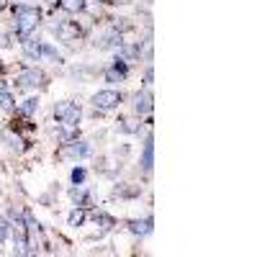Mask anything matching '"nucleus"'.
<instances>
[{"label":"nucleus","instance_id":"ddd939ff","mask_svg":"<svg viewBox=\"0 0 257 257\" xmlns=\"http://www.w3.org/2000/svg\"><path fill=\"white\" fill-rule=\"evenodd\" d=\"M70 196H72V201H75V203H80V206H88V190H85L82 185L72 188V193H70Z\"/></svg>","mask_w":257,"mask_h":257},{"label":"nucleus","instance_id":"9b49d317","mask_svg":"<svg viewBox=\"0 0 257 257\" xmlns=\"http://www.w3.org/2000/svg\"><path fill=\"white\" fill-rule=\"evenodd\" d=\"M128 229H132V234H139V237H144V234H149V231H152V219L132 221V224H128Z\"/></svg>","mask_w":257,"mask_h":257},{"label":"nucleus","instance_id":"39448f33","mask_svg":"<svg viewBox=\"0 0 257 257\" xmlns=\"http://www.w3.org/2000/svg\"><path fill=\"white\" fill-rule=\"evenodd\" d=\"M88 155H90V144L88 142H67V147L62 149V157L80 160V157H88Z\"/></svg>","mask_w":257,"mask_h":257},{"label":"nucleus","instance_id":"0eeeda50","mask_svg":"<svg viewBox=\"0 0 257 257\" xmlns=\"http://www.w3.org/2000/svg\"><path fill=\"white\" fill-rule=\"evenodd\" d=\"M152 165H155V142H152V137H147L144 152H142V167H144V173H152Z\"/></svg>","mask_w":257,"mask_h":257},{"label":"nucleus","instance_id":"dca6fc26","mask_svg":"<svg viewBox=\"0 0 257 257\" xmlns=\"http://www.w3.org/2000/svg\"><path fill=\"white\" fill-rule=\"evenodd\" d=\"M82 221H85V208H77L70 213V226H80Z\"/></svg>","mask_w":257,"mask_h":257},{"label":"nucleus","instance_id":"20e7f679","mask_svg":"<svg viewBox=\"0 0 257 257\" xmlns=\"http://www.w3.org/2000/svg\"><path fill=\"white\" fill-rule=\"evenodd\" d=\"M52 29H54V34H57L62 41H72V39H77V36L82 34L80 26L72 24V21H59V24H54Z\"/></svg>","mask_w":257,"mask_h":257},{"label":"nucleus","instance_id":"6ab92c4d","mask_svg":"<svg viewBox=\"0 0 257 257\" xmlns=\"http://www.w3.org/2000/svg\"><path fill=\"white\" fill-rule=\"evenodd\" d=\"M72 183H75V185H82V183H85V170H82V167H75V170H72Z\"/></svg>","mask_w":257,"mask_h":257},{"label":"nucleus","instance_id":"f03ea898","mask_svg":"<svg viewBox=\"0 0 257 257\" xmlns=\"http://www.w3.org/2000/svg\"><path fill=\"white\" fill-rule=\"evenodd\" d=\"M54 116L62 121V123H70V126H77L80 123V108L70 100H62L54 105Z\"/></svg>","mask_w":257,"mask_h":257},{"label":"nucleus","instance_id":"4468645a","mask_svg":"<svg viewBox=\"0 0 257 257\" xmlns=\"http://www.w3.org/2000/svg\"><path fill=\"white\" fill-rule=\"evenodd\" d=\"M62 8L67 13H80L85 11V0H62Z\"/></svg>","mask_w":257,"mask_h":257},{"label":"nucleus","instance_id":"a211bd4d","mask_svg":"<svg viewBox=\"0 0 257 257\" xmlns=\"http://www.w3.org/2000/svg\"><path fill=\"white\" fill-rule=\"evenodd\" d=\"M0 108H13V98H11V93L3 90V88H0Z\"/></svg>","mask_w":257,"mask_h":257},{"label":"nucleus","instance_id":"412c9836","mask_svg":"<svg viewBox=\"0 0 257 257\" xmlns=\"http://www.w3.org/2000/svg\"><path fill=\"white\" fill-rule=\"evenodd\" d=\"M108 3H113V6H126V3H132V0H108Z\"/></svg>","mask_w":257,"mask_h":257},{"label":"nucleus","instance_id":"9d476101","mask_svg":"<svg viewBox=\"0 0 257 257\" xmlns=\"http://www.w3.org/2000/svg\"><path fill=\"white\" fill-rule=\"evenodd\" d=\"M41 44H44V41H39V39H29L26 36V41H24V52L29 54V57H41Z\"/></svg>","mask_w":257,"mask_h":257},{"label":"nucleus","instance_id":"2eb2a0df","mask_svg":"<svg viewBox=\"0 0 257 257\" xmlns=\"http://www.w3.org/2000/svg\"><path fill=\"white\" fill-rule=\"evenodd\" d=\"M39 111V100L36 98H29V100H24V105H21V113L24 116H34Z\"/></svg>","mask_w":257,"mask_h":257},{"label":"nucleus","instance_id":"aec40b11","mask_svg":"<svg viewBox=\"0 0 257 257\" xmlns=\"http://www.w3.org/2000/svg\"><path fill=\"white\" fill-rule=\"evenodd\" d=\"M8 231H11V229H8V224H6L3 219H0V239H6V237H8Z\"/></svg>","mask_w":257,"mask_h":257},{"label":"nucleus","instance_id":"f257e3e1","mask_svg":"<svg viewBox=\"0 0 257 257\" xmlns=\"http://www.w3.org/2000/svg\"><path fill=\"white\" fill-rule=\"evenodd\" d=\"M13 16H16V31H18V36H24V39L39 24V11L29 8V6H13Z\"/></svg>","mask_w":257,"mask_h":257},{"label":"nucleus","instance_id":"7ed1b4c3","mask_svg":"<svg viewBox=\"0 0 257 257\" xmlns=\"http://www.w3.org/2000/svg\"><path fill=\"white\" fill-rule=\"evenodd\" d=\"M118 103H121V93H116V90H100L93 95V105L98 111H111Z\"/></svg>","mask_w":257,"mask_h":257},{"label":"nucleus","instance_id":"4be33fe9","mask_svg":"<svg viewBox=\"0 0 257 257\" xmlns=\"http://www.w3.org/2000/svg\"><path fill=\"white\" fill-rule=\"evenodd\" d=\"M47 3H57V0H47Z\"/></svg>","mask_w":257,"mask_h":257},{"label":"nucleus","instance_id":"6e6552de","mask_svg":"<svg viewBox=\"0 0 257 257\" xmlns=\"http://www.w3.org/2000/svg\"><path fill=\"white\" fill-rule=\"evenodd\" d=\"M134 111H137L139 116L152 111V95H149L147 90H142V93H137V95H134Z\"/></svg>","mask_w":257,"mask_h":257},{"label":"nucleus","instance_id":"1a4fd4ad","mask_svg":"<svg viewBox=\"0 0 257 257\" xmlns=\"http://www.w3.org/2000/svg\"><path fill=\"white\" fill-rule=\"evenodd\" d=\"M54 137L59 139V142H64V144H67V142H72V137H75V126H70V123H64V126H54Z\"/></svg>","mask_w":257,"mask_h":257},{"label":"nucleus","instance_id":"423d86ee","mask_svg":"<svg viewBox=\"0 0 257 257\" xmlns=\"http://www.w3.org/2000/svg\"><path fill=\"white\" fill-rule=\"evenodd\" d=\"M16 82L21 85V88H34V85L44 82V75H41L39 70H24V72H18Z\"/></svg>","mask_w":257,"mask_h":257},{"label":"nucleus","instance_id":"f8f14e48","mask_svg":"<svg viewBox=\"0 0 257 257\" xmlns=\"http://www.w3.org/2000/svg\"><path fill=\"white\" fill-rule=\"evenodd\" d=\"M139 118H121L118 121V128H121V132H126V134H137L139 132Z\"/></svg>","mask_w":257,"mask_h":257},{"label":"nucleus","instance_id":"f3484780","mask_svg":"<svg viewBox=\"0 0 257 257\" xmlns=\"http://www.w3.org/2000/svg\"><path fill=\"white\" fill-rule=\"evenodd\" d=\"M95 224H100V229H111L113 226V219L111 216H105V213H95Z\"/></svg>","mask_w":257,"mask_h":257}]
</instances>
